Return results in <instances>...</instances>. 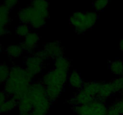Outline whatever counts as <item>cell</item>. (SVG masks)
I'll list each match as a JSON object with an SVG mask.
<instances>
[{"mask_svg": "<svg viewBox=\"0 0 123 115\" xmlns=\"http://www.w3.org/2000/svg\"><path fill=\"white\" fill-rule=\"evenodd\" d=\"M33 78L26 68L19 65L13 66L4 83V91L18 102L28 93Z\"/></svg>", "mask_w": 123, "mask_h": 115, "instance_id": "1", "label": "cell"}, {"mask_svg": "<svg viewBox=\"0 0 123 115\" xmlns=\"http://www.w3.org/2000/svg\"><path fill=\"white\" fill-rule=\"evenodd\" d=\"M33 103V109L48 113L51 104L46 97V87L40 81L32 82L28 92Z\"/></svg>", "mask_w": 123, "mask_h": 115, "instance_id": "2", "label": "cell"}, {"mask_svg": "<svg viewBox=\"0 0 123 115\" xmlns=\"http://www.w3.org/2000/svg\"><path fill=\"white\" fill-rule=\"evenodd\" d=\"M18 17L22 23L28 24L34 29L43 27L46 22V19L42 17L37 11L30 5L20 8Z\"/></svg>", "mask_w": 123, "mask_h": 115, "instance_id": "3", "label": "cell"}, {"mask_svg": "<svg viewBox=\"0 0 123 115\" xmlns=\"http://www.w3.org/2000/svg\"><path fill=\"white\" fill-rule=\"evenodd\" d=\"M68 77V73L55 68L43 75L41 81L46 87H56L63 90Z\"/></svg>", "mask_w": 123, "mask_h": 115, "instance_id": "4", "label": "cell"}, {"mask_svg": "<svg viewBox=\"0 0 123 115\" xmlns=\"http://www.w3.org/2000/svg\"><path fill=\"white\" fill-rule=\"evenodd\" d=\"M69 21L71 25L74 27L76 32L78 34H83L89 30L86 23L85 12H75L70 16Z\"/></svg>", "mask_w": 123, "mask_h": 115, "instance_id": "5", "label": "cell"}, {"mask_svg": "<svg viewBox=\"0 0 123 115\" xmlns=\"http://www.w3.org/2000/svg\"><path fill=\"white\" fill-rule=\"evenodd\" d=\"M43 62L35 53L28 56L25 60L26 69L34 77L40 74L43 68Z\"/></svg>", "mask_w": 123, "mask_h": 115, "instance_id": "6", "label": "cell"}, {"mask_svg": "<svg viewBox=\"0 0 123 115\" xmlns=\"http://www.w3.org/2000/svg\"><path fill=\"white\" fill-rule=\"evenodd\" d=\"M40 40L38 34L34 32H30L24 38V40L20 44L24 51L28 53H32L37 47Z\"/></svg>", "mask_w": 123, "mask_h": 115, "instance_id": "7", "label": "cell"}, {"mask_svg": "<svg viewBox=\"0 0 123 115\" xmlns=\"http://www.w3.org/2000/svg\"><path fill=\"white\" fill-rule=\"evenodd\" d=\"M43 49L48 53L49 58L55 59L57 58L63 56V48L61 46V42L59 41L46 43L43 46Z\"/></svg>", "mask_w": 123, "mask_h": 115, "instance_id": "8", "label": "cell"}, {"mask_svg": "<svg viewBox=\"0 0 123 115\" xmlns=\"http://www.w3.org/2000/svg\"><path fill=\"white\" fill-rule=\"evenodd\" d=\"M96 99V98L94 97H91L81 90H79V92L74 97L68 100V103L73 107H76L90 104Z\"/></svg>", "mask_w": 123, "mask_h": 115, "instance_id": "9", "label": "cell"}, {"mask_svg": "<svg viewBox=\"0 0 123 115\" xmlns=\"http://www.w3.org/2000/svg\"><path fill=\"white\" fill-rule=\"evenodd\" d=\"M30 6L33 7L42 17L46 20L49 18V2L44 0H36L32 1L30 4Z\"/></svg>", "mask_w": 123, "mask_h": 115, "instance_id": "10", "label": "cell"}, {"mask_svg": "<svg viewBox=\"0 0 123 115\" xmlns=\"http://www.w3.org/2000/svg\"><path fill=\"white\" fill-rule=\"evenodd\" d=\"M114 92L111 85L110 81L104 82L102 81L99 91L96 97V99L105 102L108 98L114 94Z\"/></svg>", "mask_w": 123, "mask_h": 115, "instance_id": "11", "label": "cell"}, {"mask_svg": "<svg viewBox=\"0 0 123 115\" xmlns=\"http://www.w3.org/2000/svg\"><path fill=\"white\" fill-rule=\"evenodd\" d=\"M102 81H91L84 82L82 87L80 90L82 91L86 94L96 98L99 91Z\"/></svg>", "mask_w": 123, "mask_h": 115, "instance_id": "12", "label": "cell"}, {"mask_svg": "<svg viewBox=\"0 0 123 115\" xmlns=\"http://www.w3.org/2000/svg\"><path fill=\"white\" fill-rule=\"evenodd\" d=\"M68 80L71 87L76 89L80 90L84 83L82 78L76 70L72 71L68 74Z\"/></svg>", "mask_w": 123, "mask_h": 115, "instance_id": "13", "label": "cell"}, {"mask_svg": "<svg viewBox=\"0 0 123 115\" xmlns=\"http://www.w3.org/2000/svg\"><path fill=\"white\" fill-rule=\"evenodd\" d=\"M18 105L20 113H31L33 110V103L28 93L23 97L18 102Z\"/></svg>", "mask_w": 123, "mask_h": 115, "instance_id": "14", "label": "cell"}, {"mask_svg": "<svg viewBox=\"0 0 123 115\" xmlns=\"http://www.w3.org/2000/svg\"><path fill=\"white\" fill-rule=\"evenodd\" d=\"M71 67V61L64 56L54 59V67L55 69L68 73Z\"/></svg>", "mask_w": 123, "mask_h": 115, "instance_id": "15", "label": "cell"}, {"mask_svg": "<svg viewBox=\"0 0 123 115\" xmlns=\"http://www.w3.org/2000/svg\"><path fill=\"white\" fill-rule=\"evenodd\" d=\"M91 105L93 108L92 115H107L108 107L105 102L96 99L91 103Z\"/></svg>", "mask_w": 123, "mask_h": 115, "instance_id": "16", "label": "cell"}, {"mask_svg": "<svg viewBox=\"0 0 123 115\" xmlns=\"http://www.w3.org/2000/svg\"><path fill=\"white\" fill-rule=\"evenodd\" d=\"M10 10L4 5L0 4V24L7 26L11 22V17L10 15Z\"/></svg>", "mask_w": 123, "mask_h": 115, "instance_id": "17", "label": "cell"}, {"mask_svg": "<svg viewBox=\"0 0 123 115\" xmlns=\"http://www.w3.org/2000/svg\"><path fill=\"white\" fill-rule=\"evenodd\" d=\"M23 52L24 50L20 44H10L6 48V53L11 58L20 57Z\"/></svg>", "mask_w": 123, "mask_h": 115, "instance_id": "18", "label": "cell"}, {"mask_svg": "<svg viewBox=\"0 0 123 115\" xmlns=\"http://www.w3.org/2000/svg\"><path fill=\"white\" fill-rule=\"evenodd\" d=\"M109 68L115 75L123 76V61L118 59L112 61L109 65Z\"/></svg>", "mask_w": 123, "mask_h": 115, "instance_id": "19", "label": "cell"}, {"mask_svg": "<svg viewBox=\"0 0 123 115\" xmlns=\"http://www.w3.org/2000/svg\"><path fill=\"white\" fill-rule=\"evenodd\" d=\"M18 105V102L13 98H8L0 107V115L13 111Z\"/></svg>", "mask_w": 123, "mask_h": 115, "instance_id": "20", "label": "cell"}, {"mask_svg": "<svg viewBox=\"0 0 123 115\" xmlns=\"http://www.w3.org/2000/svg\"><path fill=\"white\" fill-rule=\"evenodd\" d=\"M74 112L78 115H92L93 108L91 103L82 105H78L73 108Z\"/></svg>", "mask_w": 123, "mask_h": 115, "instance_id": "21", "label": "cell"}, {"mask_svg": "<svg viewBox=\"0 0 123 115\" xmlns=\"http://www.w3.org/2000/svg\"><path fill=\"white\" fill-rule=\"evenodd\" d=\"M86 16V20L87 26L89 29L92 28L97 22L98 20V16L97 13L95 12H85Z\"/></svg>", "mask_w": 123, "mask_h": 115, "instance_id": "22", "label": "cell"}, {"mask_svg": "<svg viewBox=\"0 0 123 115\" xmlns=\"http://www.w3.org/2000/svg\"><path fill=\"white\" fill-rule=\"evenodd\" d=\"M16 34L20 37L25 38L31 31H30V26L28 24L21 23L18 25L16 28Z\"/></svg>", "mask_w": 123, "mask_h": 115, "instance_id": "23", "label": "cell"}, {"mask_svg": "<svg viewBox=\"0 0 123 115\" xmlns=\"http://www.w3.org/2000/svg\"><path fill=\"white\" fill-rule=\"evenodd\" d=\"M10 68L6 63H0V84L4 83L9 75Z\"/></svg>", "mask_w": 123, "mask_h": 115, "instance_id": "24", "label": "cell"}, {"mask_svg": "<svg viewBox=\"0 0 123 115\" xmlns=\"http://www.w3.org/2000/svg\"><path fill=\"white\" fill-rule=\"evenodd\" d=\"M114 93L121 92L123 88V76L118 77L110 81Z\"/></svg>", "mask_w": 123, "mask_h": 115, "instance_id": "25", "label": "cell"}, {"mask_svg": "<svg viewBox=\"0 0 123 115\" xmlns=\"http://www.w3.org/2000/svg\"><path fill=\"white\" fill-rule=\"evenodd\" d=\"M109 3V1L108 0H98L92 3L94 8L97 12H100L103 10Z\"/></svg>", "mask_w": 123, "mask_h": 115, "instance_id": "26", "label": "cell"}, {"mask_svg": "<svg viewBox=\"0 0 123 115\" xmlns=\"http://www.w3.org/2000/svg\"><path fill=\"white\" fill-rule=\"evenodd\" d=\"M112 105L117 109L120 115H123V98L117 99Z\"/></svg>", "mask_w": 123, "mask_h": 115, "instance_id": "27", "label": "cell"}, {"mask_svg": "<svg viewBox=\"0 0 123 115\" xmlns=\"http://www.w3.org/2000/svg\"><path fill=\"white\" fill-rule=\"evenodd\" d=\"M34 53L36 54L38 57H39L41 59L43 60V61L50 59L49 58L48 53H47L46 52V50H44L43 49L38 50V51H37L36 53Z\"/></svg>", "mask_w": 123, "mask_h": 115, "instance_id": "28", "label": "cell"}, {"mask_svg": "<svg viewBox=\"0 0 123 115\" xmlns=\"http://www.w3.org/2000/svg\"><path fill=\"white\" fill-rule=\"evenodd\" d=\"M18 3H19V1L16 0H8V1H4L3 4L11 10L12 8L15 7Z\"/></svg>", "mask_w": 123, "mask_h": 115, "instance_id": "29", "label": "cell"}, {"mask_svg": "<svg viewBox=\"0 0 123 115\" xmlns=\"http://www.w3.org/2000/svg\"><path fill=\"white\" fill-rule=\"evenodd\" d=\"M107 115H121L117 109L113 105H111L108 108Z\"/></svg>", "mask_w": 123, "mask_h": 115, "instance_id": "30", "label": "cell"}, {"mask_svg": "<svg viewBox=\"0 0 123 115\" xmlns=\"http://www.w3.org/2000/svg\"><path fill=\"white\" fill-rule=\"evenodd\" d=\"M8 96L7 95V94L4 91H0V107L2 106L4 102L8 99Z\"/></svg>", "mask_w": 123, "mask_h": 115, "instance_id": "31", "label": "cell"}, {"mask_svg": "<svg viewBox=\"0 0 123 115\" xmlns=\"http://www.w3.org/2000/svg\"><path fill=\"white\" fill-rule=\"evenodd\" d=\"M8 32H9V31L7 29V26H5L0 24V37L7 34Z\"/></svg>", "mask_w": 123, "mask_h": 115, "instance_id": "32", "label": "cell"}, {"mask_svg": "<svg viewBox=\"0 0 123 115\" xmlns=\"http://www.w3.org/2000/svg\"><path fill=\"white\" fill-rule=\"evenodd\" d=\"M48 113H46L43 112V111H39V110H35V109H33V110L31 111V112L30 113V115H47Z\"/></svg>", "mask_w": 123, "mask_h": 115, "instance_id": "33", "label": "cell"}, {"mask_svg": "<svg viewBox=\"0 0 123 115\" xmlns=\"http://www.w3.org/2000/svg\"><path fill=\"white\" fill-rule=\"evenodd\" d=\"M119 47H120V50L123 52V37L120 41V43H119Z\"/></svg>", "mask_w": 123, "mask_h": 115, "instance_id": "34", "label": "cell"}, {"mask_svg": "<svg viewBox=\"0 0 123 115\" xmlns=\"http://www.w3.org/2000/svg\"><path fill=\"white\" fill-rule=\"evenodd\" d=\"M19 115H30V113H21Z\"/></svg>", "mask_w": 123, "mask_h": 115, "instance_id": "35", "label": "cell"}, {"mask_svg": "<svg viewBox=\"0 0 123 115\" xmlns=\"http://www.w3.org/2000/svg\"><path fill=\"white\" fill-rule=\"evenodd\" d=\"M2 49H3V47H2V46L0 44V53H1V52L2 51Z\"/></svg>", "mask_w": 123, "mask_h": 115, "instance_id": "36", "label": "cell"}, {"mask_svg": "<svg viewBox=\"0 0 123 115\" xmlns=\"http://www.w3.org/2000/svg\"><path fill=\"white\" fill-rule=\"evenodd\" d=\"M121 95H122V97L123 98V88L122 89V90H121Z\"/></svg>", "mask_w": 123, "mask_h": 115, "instance_id": "37", "label": "cell"}, {"mask_svg": "<svg viewBox=\"0 0 123 115\" xmlns=\"http://www.w3.org/2000/svg\"></svg>", "mask_w": 123, "mask_h": 115, "instance_id": "38", "label": "cell"}]
</instances>
